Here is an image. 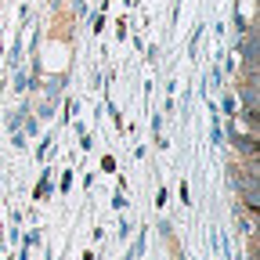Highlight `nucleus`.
Here are the masks:
<instances>
[]
</instances>
